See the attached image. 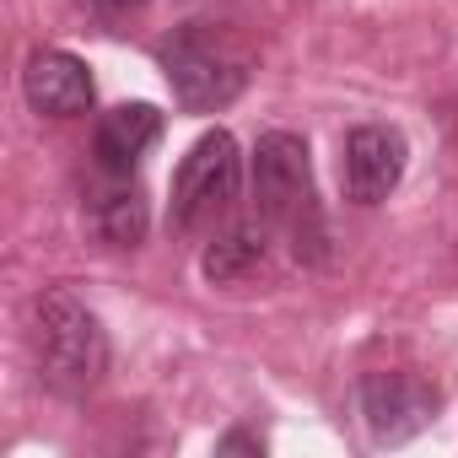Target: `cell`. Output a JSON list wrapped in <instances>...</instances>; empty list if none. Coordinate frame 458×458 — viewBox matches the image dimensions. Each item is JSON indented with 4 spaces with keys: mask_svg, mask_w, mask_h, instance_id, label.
<instances>
[{
    "mask_svg": "<svg viewBox=\"0 0 458 458\" xmlns=\"http://www.w3.org/2000/svg\"><path fill=\"white\" fill-rule=\"evenodd\" d=\"M356 404H361L372 442H404L437 420L442 394L415 372H367L356 388Z\"/></svg>",
    "mask_w": 458,
    "mask_h": 458,
    "instance_id": "5b68a950",
    "label": "cell"
},
{
    "mask_svg": "<svg viewBox=\"0 0 458 458\" xmlns=\"http://www.w3.org/2000/svg\"><path fill=\"white\" fill-rule=\"evenodd\" d=\"M33 345H38L44 383L65 399L92 394L108 372V335H103L98 313L65 286H49L33 302Z\"/></svg>",
    "mask_w": 458,
    "mask_h": 458,
    "instance_id": "7a4b0ae2",
    "label": "cell"
},
{
    "mask_svg": "<svg viewBox=\"0 0 458 458\" xmlns=\"http://www.w3.org/2000/svg\"><path fill=\"white\" fill-rule=\"evenodd\" d=\"M265 249H270L265 226H233V233L210 238V249L199 254V270H205V281H216V286L243 281L249 270H259V265H265Z\"/></svg>",
    "mask_w": 458,
    "mask_h": 458,
    "instance_id": "30bf717a",
    "label": "cell"
},
{
    "mask_svg": "<svg viewBox=\"0 0 458 458\" xmlns=\"http://www.w3.org/2000/svg\"><path fill=\"white\" fill-rule=\"evenodd\" d=\"M233 447H259V442H254V437H243V431H233V437L221 442V453H233Z\"/></svg>",
    "mask_w": 458,
    "mask_h": 458,
    "instance_id": "8fae6325",
    "label": "cell"
},
{
    "mask_svg": "<svg viewBox=\"0 0 458 458\" xmlns=\"http://www.w3.org/2000/svg\"><path fill=\"white\" fill-rule=\"evenodd\" d=\"M254 199L265 210L270 226L292 238V254L318 265L329 249L324 233V210H318V189H313V167H308V146L292 130H265L254 146Z\"/></svg>",
    "mask_w": 458,
    "mask_h": 458,
    "instance_id": "6da1fadb",
    "label": "cell"
},
{
    "mask_svg": "<svg viewBox=\"0 0 458 458\" xmlns=\"http://www.w3.org/2000/svg\"><path fill=\"white\" fill-rule=\"evenodd\" d=\"M146 226H151V210H146V194L135 183H114L92 199V233L108 243V249H135L146 243Z\"/></svg>",
    "mask_w": 458,
    "mask_h": 458,
    "instance_id": "9c48e42d",
    "label": "cell"
},
{
    "mask_svg": "<svg viewBox=\"0 0 458 458\" xmlns=\"http://www.w3.org/2000/svg\"><path fill=\"white\" fill-rule=\"evenodd\" d=\"M243 189V157L226 130H210L189 146V157L173 173V226L178 233H210L233 216Z\"/></svg>",
    "mask_w": 458,
    "mask_h": 458,
    "instance_id": "277c9868",
    "label": "cell"
},
{
    "mask_svg": "<svg viewBox=\"0 0 458 458\" xmlns=\"http://www.w3.org/2000/svg\"><path fill=\"white\" fill-rule=\"evenodd\" d=\"M22 98L33 114L76 119L92 108V71H87V60H76L65 49H38L22 71Z\"/></svg>",
    "mask_w": 458,
    "mask_h": 458,
    "instance_id": "52a82bcc",
    "label": "cell"
},
{
    "mask_svg": "<svg viewBox=\"0 0 458 458\" xmlns=\"http://www.w3.org/2000/svg\"><path fill=\"white\" fill-rule=\"evenodd\" d=\"M162 71L189 114H216L249 87V55L216 28H178L162 44Z\"/></svg>",
    "mask_w": 458,
    "mask_h": 458,
    "instance_id": "3957f363",
    "label": "cell"
},
{
    "mask_svg": "<svg viewBox=\"0 0 458 458\" xmlns=\"http://www.w3.org/2000/svg\"><path fill=\"white\" fill-rule=\"evenodd\" d=\"M92 6H103V12H124V6H140V0H92Z\"/></svg>",
    "mask_w": 458,
    "mask_h": 458,
    "instance_id": "7c38bea8",
    "label": "cell"
},
{
    "mask_svg": "<svg viewBox=\"0 0 458 458\" xmlns=\"http://www.w3.org/2000/svg\"><path fill=\"white\" fill-rule=\"evenodd\" d=\"M162 135V114L151 103H119L98 119V135H92V151H98V167L108 178H130V167L157 146Z\"/></svg>",
    "mask_w": 458,
    "mask_h": 458,
    "instance_id": "ba28073f",
    "label": "cell"
},
{
    "mask_svg": "<svg viewBox=\"0 0 458 458\" xmlns=\"http://www.w3.org/2000/svg\"><path fill=\"white\" fill-rule=\"evenodd\" d=\"M340 173H345V194L356 205L388 199L399 189V178H404V135L394 124H356L345 135Z\"/></svg>",
    "mask_w": 458,
    "mask_h": 458,
    "instance_id": "8992f818",
    "label": "cell"
}]
</instances>
